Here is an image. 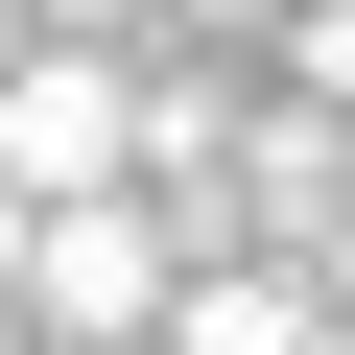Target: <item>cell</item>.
I'll use <instances>...</instances> for the list:
<instances>
[{
    "instance_id": "cell-4",
    "label": "cell",
    "mask_w": 355,
    "mask_h": 355,
    "mask_svg": "<svg viewBox=\"0 0 355 355\" xmlns=\"http://www.w3.org/2000/svg\"><path fill=\"white\" fill-rule=\"evenodd\" d=\"M284 95H331V119H355V0H308V24H284Z\"/></svg>"
},
{
    "instance_id": "cell-5",
    "label": "cell",
    "mask_w": 355,
    "mask_h": 355,
    "mask_svg": "<svg viewBox=\"0 0 355 355\" xmlns=\"http://www.w3.org/2000/svg\"><path fill=\"white\" fill-rule=\"evenodd\" d=\"M24 24H142V0H24Z\"/></svg>"
},
{
    "instance_id": "cell-3",
    "label": "cell",
    "mask_w": 355,
    "mask_h": 355,
    "mask_svg": "<svg viewBox=\"0 0 355 355\" xmlns=\"http://www.w3.org/2000/svg\"><path fill=\"white\" fill-rule=\"evenodd\" d=\"M142 355H331V284L308 261H166V331Z\"/></svg>"
},
{
    "instance_id": "cell-1",
    "label": "cell",
    "mask_w": 355,
    "mask_h": 355,
    "mask_svg": "<svg viewBox=\"0 0 355 355\" xmlns=\"http://www.w3.org/2000/svg\"><path fill=\"white\" fill-rule=\"evenodd\" d=\"M166 261H190V237H166L142 190H48L24 261H0V308H24L48 355H142V331H166Z\"/></svg>"
},
{
    "instance_id": "cell-6",
    "label": "cell",
    "mask_w": 355,
    "mask_h": 355,
    "mask_svg": "<svg viewBox=\"0 0 355 355\" xmlns=\"http://www.w3.org/2000/svg\"><path fill=\"white\" fill-rule=\"evenodd\" d=\"M0 261H24V190H0Z\"/></svg>"
},
{
    "instance_id": "cell-2",
    "label": "cell",
    "mask_w": 355,
    "mask_h": 355,
    "mask_svg": "<svg viewBox=\"0 0 355 355\" xmlns=\"http://www.w3.org/2000/svg\"><path fill=\"white\" fill-rule=\"evenodd\" d=\"M119 142H142V71H119V24H48L24 71H0V190H119Z\"/></svg>"
}]
</instances>
